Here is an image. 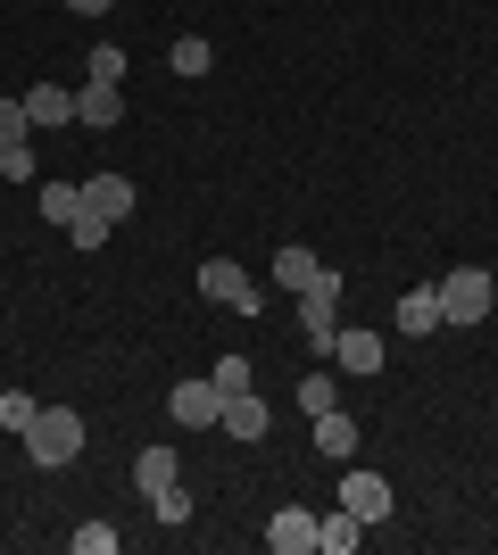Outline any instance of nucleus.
Segmentation results:
<instances>
[{
	"label": "nucleus",
	"mask_w": 498,
	"mask_h": 555,
	"mask_svg": "<svg viewBox=\"0 0 498 555\" xmlns=\"http://www.w3.org/2000/svg\"><path fill=\"white\" fill-rule=\"evenodd\" d=\"M133 481H142V498H158V489L183 481V456H175V448H142V456H133Z\"/></svg>",
	"instance_id": "nucleus-12"
},
{
	"label": "nucleus",
	"mask_w": 498,
	"mask_h": 555,
	"mask_svg": "<svg viewBox=\"0 0 498 555\" xmlns=\"http://www.w3.org/2000/svg\"><path fill=\"white\" fill-rule=\"evenodd\" d=\"M34 415H42V398H25V390L0 398V431H17V440H25V423H34Z\"/></svg>",
	"instance_id": "nucleus-22"
},
{
	"label": "nucleus",
	"mask_w": 498,
	"mask_h": 555,
	"mask_svg": "<svg viewBox=\"0 0 498 555\" xmlns=\"http://www.w3.org/2000/svg\"><path fill=\"white\" fill-rule=\"evenodd\" d=\"M357 539H366V522H357L349 506H332V514H316V547H324V555H349Z\"/></svg>",
	"instance_id": "nucleus-14"
},
{
	"label": "nucleus",
	"mask_w": 498,
	"mask_h": 555,
	"mask_svg": "<svg viewBox=\"0 0 498 555\" xmlns=\"http://www.w3.org/2000/svg\"><path fill=\"white\" fill-rule=\"evenodd\" d=\"M324 406H341V382H332V373H308V382H299V415H324Z\"/></svg>",
	"instance_id": "nucleus-20"
},
{
	"label": "nucleus",
	"mask_w": 498,
	"mask_h": 555,
	"mask_svg": "<svg viewBox=\"0 0 498 555\" xmlns=\"http://www.w3.org/2000/svg\"><path fill=\"white\" fill-rule=\"evenodd\" d=\"M208 67H216L208 34H175V75H208Z\"/></svg>",
	"instance_id": "nucleus-19"
},
{
	"label": "nucleus",
	"mask_w": 498,
	"mask_h": 555,
	"mask_svg": "<svg viewBox=\"0 0 498 555\" xmlns=\"http://www.w3.org/2000/svg\"><path fill=\"white\" fill-rule=\"evenodd\" d=\"M84 83H125V50H117V42H100L92 59H84Z\"/></svg>",
	"instance_id": "nucleus-21"
},
{
	"label": "nucleus",
	"mask_w": 498,
	"mask_h": 555,
	"mask_svg": "<svg viewBox=\"0 0 498 555\" xmlns=\"http://www.w3.org/2000/svg\"><path fill=\"white\" fill-rule=\"evenodd\" d=\"M490 274L482 266H449V282H440V324H482L490 315Z\"/></svg>",
	"instance_id": "nucleus-3"
},
{
	"label": "nucleus",
	"mask_w": 498,
	"mask_h": 555,
	"mask_svg": "<svg viewBox=\"0 0 498 555\" xmlns=\"http://www.w3.org/2000/svg\"><path fill=\"white\" fill-rule=\"evenodd\" d=\"M75 17H100V9H117V0H67Z\"/></svg>",
	"instance_id": "nucleus-29"
},
{
	"label": "nucleus",
	"mask_w": 498,
	"mask_h": 555,
	"mask_svg": "<svg viewBox=\"0 0 498 555\" xmlns=\"http://www.w3.org/2000/svg\"><path fill=\"white\" fill-rule=\"evenodd\" d=\"M399 332H440V291H407L399 299Z\"/></svg>",
	"instance_id": "nucleus-17"
},
{
	"label": "nucleus",
	"mask_w": 498,
	"mask_h": 555,
	"mask_svg": "<svg viewBox=\"0 0 498 555\" xmlns=\"http://www.w3.org/2000/svg\"><path fill=\"white\" fill-rule=\"evenodd\" d=\"M108 232H117V224H108V216H92V208H84V216H75V224H67V241H75V249H100Z\"/></svg>",
	"instance_id": "nucleus-23"
},
{
	"label": "nucleus",
	"mask_w": 498,
	"mask_h": 555,
	"mask_svg": "<svg viewBox=\"0 0 498 555\" xmlns=\"http://www.w3.org/2000/svg\"><path fill=\"white\" fill-rule=\"evenodd\" d=\"M332 365L357 373V382H366V373H382V332H332Z\"/></svg>",
	"instance_id": "nucleus-7"
},
{
	"label": "nucleus",
	"mask_w": 498,
	"mask_h": 555,
	"mask_svg": "<svg viewBox=\"0 0 498 555\" xmlns=\"http://www.w3.org/2000/svg\"><path fill=\"white\" fill-rule=\"evenodd\" d=\"M42 216H50L59 232H67L75 216H84V183H42Z\"/></svg>",
	"instance_id": "nucleus-18"
},
{
	"label": "nucleus",
	"mask_w": 498,
	"mask_h": 555,
	"mask_svg": "<svg viewBox=\"0 0 498 555\" xmlns=\"http://www.w3.org/2000/svg\"><path fill=\"white\" fill-rule=\"evenodd\" d=\"M75 547H84V555H117V522H84Z\"/></svg>",
	"instance_id": "nucleus-26"
},
{
	"label": "nucleus",
	"mask_w": 498,
	"mask_h": 555,
	"mask_svg": "<svg viewBox=\"0 0 498 555\" xmlns=\"http://www.w3.org/2000/svg\"><path fill=\"white\" fill-rule=\"evenodd\" d=\"M341 506L374 531V522H391V481H382V473H341Z\"/></svg>",
	"instance_id": "nucleus-6"
},
{
	"label": "nucleus",
	"mask_w": 498,
	"mask_h": 555,
	"mask_svg": "<svg viewBox=\"0 0 498 555\" xmlns=\"http://www.w3.org/2000/svg\"><path fill=\"white\" fill-rule=\"evenodd\" d=\"M216 423H225L233 440L258 448V440H266V398H258V390H225V415H216Z\"/></svg>",
	"instance_id": "nucleus-9"
},
{
	"label": "nucleus",
	"mask_w": 498,
	"mask_h": 555,
	"mask_svg": "<svg viewBox=\"0 0 498 555\" xmlns=\"http://www.w3.org/2000/svg\"><path fill=\"white\" fill-rule=\"evenodd\" d=\"M0 175H9V183H34V150H25V141H9V150H0Z\"/></svg>",
	"instance_id": "nucleus-27"
},
{
	"label": "nucleus",
	"mask_w": 498,
	"mask_h": 555,
	"mask_svg": "<svg viewBox=\"0 0 498 555\" xmlns=\"http://www.w3.org/2000/svg\"><path fill=\"white\" fill-rule=\"evenodd\" d=\"M25 456L50 464V473L75 464V456H84V415H75V406H42V415L25 423Z\"/></svg>",
	"instance_id": "nucleus-1"
},
{
	"label": "nucleus",
	"mask_w": 498,
	"mask_h": 555,
	"mask_svg": "<svg viewBox=\"0 0 498 555\" xmlns=\"http://www.w3.org/2000/svg\"><path fill=\"white\" fill-rule=\"evenodd\" d=\"M208 382H216V390H250V357H216Z\"/></svg>",
	"instance_id": "nucleus-28"
},
{
	"label": "nucleus",
	"mask_w": 498,
	"mask_h": 555,
	"mask_svg": "<svg viewBox=\"0 0 498 555\" xmlns=\"http://www.w3.org/2000/svg\"><path fill=\"white\" fill-rule=\"evenodd\" d=\"M316 448H324L332 464H341V456H357V423L341 415V406H324V415H316Z\"/></svg>",
	"instance_id": "nucleus-15"
},
{
	"label": "nucleus",
	"mask_w": 498,
	"mask_h": 555,
	"mask_svg": "<svg viewBox=\"0 0 498 555\" xmlns=\"http://www.w3.org/2000/svg\"><path fill=\"white\" fill-rule=\"evenodd\" d=\"M332 332H341V274H316L308 291H299V340L316 348V357H332Z\"/></svg>",
	"instance_id": "nucleus-2"
},
{
	"label": "nucleus",
	"mask_w": 498,
	"mask_h": 555,
	"mask_svg": "<svg viewBox=\"0 0 498 555\" xmlns=\"http://www.w3.org/2000/svg\"><path fill=\"white\" fill-rule=\"evenodd\" d=\"M200 299H216V307H241V315H258V282L241 274L233 257H208V266H200Z\"/></svg>",
	"instance_id": "nucleus-4"
},
{
	"label": "nucleus",
	"mask_w": 498,
	"mask_h": 555,
	"mask_svg": "<svg viewBox=\"0 0 498 555\" xmlns=\"http://www.w3.org/2000/svg\"><path fill=\"white\" fill-rule=\"evenodd\" d=\"M117 83H84V92H75V125H92V133H108V125H117Z\"/></svg>",
	"instance_id": "nucleus-13"
},
{
	"label": "nucleus",
	"mask_w": 498,
	"mask_h": 555,
	"mask_svg": "<svg viewBox=\"0 0 498 555\" xmlns=\"http://www.w3.org/2000/svg\"><path fill=\"white\" fill-rule=\"evenodd\" d=\"M166 415L183 423V431H208V423L225 415V390H216V382H175V398H166Z\"/></svg>",
	"instance_id": "nucleus-5"
},
{
	"label": "nucleus",
	"mask_w": 498,
	"mask_h": 555,
	"mask_svg": "<svg viewBox=\"0 0 498 555\" xmlns=\"http://www.w3.org/2000/svg\"><path fill=\"white\" fill-rule=\"evenodd\" d=\"M266 547H274V555H308L316 547V514L308 506H283L274 522H266Z\"/></svg>",
	"instance_id": "nucleus-10"
},
{
	"label": "nucleus",
	"mask_w": 498,
	"mask_h": 555,
	"mask_svg": "<svg viewBox=\"0 0 498 555\" xmlns=\"http://www.w3.org/2000/svg\"><path fill=\"white\" fill-rule=\"evenodd\" d=\"M150 514H158V522H191V489H183V481L158 489V498H150Z\"/></svg>",
	"instance_id": "nucleus-24"
},
{
	"label": "nucleus",
	"mask_w": 498,
	"mask_h": 555,
	"mask_svg": "<svg viewBox=\"0 0 498 555\" xmlns=\"http://www.w3.org/2000/svg\"><path fill=\"white\" fill-rule=\"evenodd\" d=\"M34 133V116H25V100H0V150H9V141H25Z\"/></svg>",
	"instance_id": "nucleus-25"
},
{
	"label": "nucleus",
	"mask_w": 498,
	"mask_h": 555,
	"mask_svg": "<svg viewBox=\"0 0 498 555\" xmlns=\"http://www.w3.org/2000/svg\"><path fill=\"white\" fill-rule=\"evenodd\" d=\"M25 116H34L42 133H59V125H75V92L67 83H34V92H25Z\"/></svg>",
	"instance_id": "nucleus-11"
},
{
	"label": "nucleus",
	"mask_w": 498,
	"mask_h": 555,
	"mask_svg": "<svg viewBox=\"0 0 498 555\" xmlns=\"http://www.w3.org/2000/svg\"><path fill=\"white\" fill-rule=\"evenodd\" d=\"M133 199H142V191L125 183V175H92V183H84V208L108 216V224H125V216H133Z\"/></svg>",
	"instance_id": "nucleus-8"
},
{
	"label": "nucleus",
	"mask_w": 498,
	"mask_h": 555,
	"mask_svg": "<svg viewBox=\"0 0 498 555\" xmlns=\"http://www.w3.org/2000/svg\"><path fill=\"white\" fill-rule=\"evenodd\" d=\"M316 274H324V266H316V249H274V282H283L291 299H299V291H308Z\"/></svg>",
	"instance_id": "nucleus-16"
}]
</instances>
